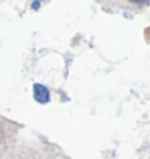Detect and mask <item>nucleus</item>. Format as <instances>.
I'll return each mask as SVG.
<instances>
[{"label": "nucleus", "instance_id": "obj_1", "mask_svg": "<svg viewBox=\"0 0 150 159\" xmlns=\"http://www.w3.org/2000/svg\"><path fill=\"white\" fill-rule=\"evenodd\" d=\"M33 95H34V99L40 104H46V103L49 102L50 99L49 90L40 83H34L33 84Z\"/></svg>", "mask_w": 150, "mask_h": 159}, {"label": "nucleus", "instance_id": "obj_2", "mask_svg": "<svg viewBox=\"0 0 150 159\" xmlns=\"http://www.w3.org/2000/svg\"><path fill=\"white\" fill-rule=\"evenodd\" d=\"M40 5H41L40 1H33V2H32V8H33V10H39V8H40Z\"/></svg>", "mask_w": 150, "mask_h": 159}, {"label": "nucleus", "instance_id": "obj_3", "mask_svg": "<svg viewBox=\"0 0 150 159\" xmlns=\"http://www.w3.org/2000/svg\"><path fill=\"white\" fill-rule=\"evenodd\" d=\"M1 136H2V134H1V131H0V140H1Z\"/></svg>", "mask_w": 150, "mask_h": 159}]
</instances>
